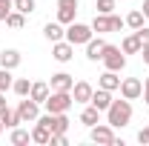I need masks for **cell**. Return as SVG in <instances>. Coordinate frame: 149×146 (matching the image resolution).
Instances as JSON below:
<instances>
[{"mask_svg": "<svg viewBox=\"0 0 149 146\" xmlns=\"http://www.w3.org/2000/svg\"><path fill=\"white\" fill-rule=\"evenodd\" d=\"M106 123L115 129H123V126H129V120H132V100H126V97H120V100H112V106L106 112Z\"/></svg>", "mask_w": 149, "mask_h": 146, "instance_id": "cell-1", "label": "cell"}, {"mask_svg": "<svg viewBox=\"0 0 149 146\" xmlns=\"http://www.w3.org/2000/svg\"><path fill=\"white\" fill-rule=\"evenodd\" d=\"M74 103L72 92H49V97L43 100V106H46V112H52V115H60V112H69Z\"/></svg>", "mask_w": 149, "mask_h": 146, "instance_id": "cell-2", "label": "cell"}, {"mask_svg": "<svg viewBox=\"0 0 149 146\" xmlns=\"http://www.w3.org/2000/svg\"><path fill=\"white\" fill-rule=\"evenodd\" d=\"M89 26H92V32H97V35H109V32H120L126 23L112 12V15H95V20Z\"/></svg>", "mask_w": 149, "mask_h": 146, "instance_id": "cell-3", "label": "cell"}, {"mask_svg": "<svg viewBox=\"0 0 149 146\" xmlns=\"http://www.w3.org/2000/svg\"><path fill=\"white\" fill-rule=\"evenodd\" d=\"M92 37H95V32H92V26H86V23H69L66 26V40L72 46H86Z\"/></svg>", "mask_w": 149, "mask_h": 146, "instance_id": "cell-4", "label": "cell"}, {"mask_svg": "<svg viewBox=\"0 0 149 146\" xmlns=\"http://www.w3.org/2000/svg\"><path fill=\"white\" fill-rule=\"evenodd\" d=\"M100 60H103V66L112 69V72H120V69L126 66V55H123V49H120V46H112V43H106Z\"/></svg>", "mask_w": 149, "mask_h": 146, "instance_id": "cell-5", "label": "cell"}, {"mask_svg": "<svg viewBox=\"0 0 149 146\" xmlns=\"http://www.w3.org/2000/svg\"><path fill=\"white\" fill-rule=\"evenodd\" d=\"M89 138H92V143H103V146H115V140H118L115 126H109V123H95V126H89Z\"/></svg>", "mask_w": 149, "mask_h": 146, "instance_id": "cell-6", "label": "cell"}, {"mask_svg": "<svg viewBox=\"0 0 149 146\" xmlns=\"http://www.w3.org/2000/svg\"><path fill=\"white\" fill-rule=\"evenodd\" d=\"M17 115L23 123H35L37 117H40V103L37 100H32V97H23L17 103Z\"/></svg>", "mask_w": 149, "mask_h": 146, "instance_id": "cell-7", "label": "cell"}, {"mask_svg": "<svg viewBox=\"0 0 149 146\" xmlns=\"http://www.w3.org/2000/svg\"><path fill=\"white\" fill-rule=\"evenodd\" d=\"M74 15H77V0H57V23L69 26L74 23Z\"/></svg>", "mask_w": 149, "mask_h": 146, "instance_id": "cell-8", "label": "cell"}, {"mask_svg": "<svg viewBox=\"0 0 149 146\" xmlns=\"http://www.w3.org/2000/svg\"><path fill=\"white\" fill-rule=\"evenodd\" d=\"M143 95V83L138 80V77H126V80H120V97H126V100H138Z\"/></svg>", "mask_w": 149, "mask_h": 146, "instance_id": "cell-9", "label": "cell"}, {"mask_svg": "<svg viewBox=\"0 0 149 146\" xmlns=\"http://www.w3.org/2000/svg\"><path fill=\"white\" fill-rule=\"evenodd\" d=\"M52 57H55L57 63H69L74 57V46L63 37V40H57V43H52Z\"/></svg>", "mask_w": 149, "mask_h": 146, "instance_id": "cell-10", "label": "cell"}, {"mask_svg": "<svg viewBox=\"0 0 149 146\" xmlns=\"http://www.w3.org/2000/svg\"><path fill=\"white\" fill-rule=\"evenodd\" d=\"M112 100H115V97H112V92H109V89H100V86H97V89L92 92V97H89V103H92L95 109H100V112L109 109Z\"/></svg>", "mask_w": 149, "mask_h": 146, "instance_id": "cell-11", "label": "cell"}, {"mask_svg": "<svg viewBox=\"0 0 149 146\" xmlns=\"http://www.w3.org/2000/svg\"><path fill=\"white\" fill-rule=\"evenodd\" d=\"M55 92H72V86H74V77L69 72H57V74H52V83H49Z\"/></svg>", "mask_w": 149, "mask_h": 146, "instance_id": "cell-12", "label": "cell"}, {"mask_svg": "<svg viewBox=\"0 0 149 146\" xmlns=\"http://www.w3.org/2000/svg\"><path fill=\"white\" fill-rule=\"evenodd\" d=\"M92 86L86 83V80H77L72 86V97H74V103H89V97H92Z\"/></svg>", "mask_w": 149, "mask_h": 146, "instance_id": "cell-13", "label": "cell"}, {"mask_svg": "<svg viewBox=\"0 0 149 146\" xmlns=\"http://www.w3.org/2000/svg\"><path fill=\"white\" fill-rule=\"evenodd\" d=\"M43 37H46V40H49V43H57V40H63V37H66V29H63V23H46V26H43Z\"/></svg>", "mask_w": 149, "mask_h": 146, "instance_id": "cell-14", "label": "cell"}, {"mask_svg": "<svg viewBox=\"0 0 149 146\" xmlns=\"http://www.w3.org/2000/svg\"><path fill=\"white\" fill-rule=\"evenodd\" d=\"M20 60H23V57H20L17 49H3V52H0V66H3V69H17Z\"/></svg>", "mask_w": 149, "mask_h": 146, "instance_id": "cell-15", "label": "cell"}, {"mask_svg": "<svg viewBox=\"0 0 149 146\" xmlns=\"http://www.w3.org/2000/svg\"><path fill=\"white\" fill-rule=\"evenodd\" d=\"M103 49H106V40H103V37H92V40L86 43V57H89V60H100V57H103Z\"/></svg>", "mask_w": 149, "mask_h": 146, "instance_id": "cell-16", "label": "cell"}, {"mask_svg": "<svg viewBox=\"0 0 149 146\" xmlns=\"http://www.w3.org/2000/svg\"><path fill=\"white\" fill-rule=\"evenodd\" d=\"M49 138H52V129L46 126V123H40V120H35V129H32V140L40 146H49Z\"/></svg>", "mask_w": 149, "mask_h": 146, "instance_id": "cell-17", "label": "cell"}, {"mask_svg": "<svg viewBox=\"0 0 149 146\" xmlns=\"http://www.w3.org/2000/svg\"><path fill=\"white\" fill-rule=\"evenodd\" d=\"M97 86H100V89H109V92L120 89V77H118V72H112V69H106V72L100 74V80H97Z\"/></svg>", "mask_w": 149, "mask_h": 146, "instance_id": "cell-18", "label": "cell"}, {"mask_svg": "<svg viewBox=\"0 0 149 146\" xmlns=\"http://www.w3.org/2000/svg\"><path fill=\"white\" fill-rule=\"evenodd\" d=\"M100 115H103L100 109H95L92 103H86V109L80 112V123L83 126H95V123H100Z\"/></svg>", "mask_w": 149, "mask_h": 146, "instance_id": "cell-19", "label": "cell"}, {"mask_svg": "<svg viewBox=\"0 0 149 146\" xmlns=\"http://www.w3.org/2000/svg\"><path fill=\"white\" fill-rule=\"evenodd\" d=\"M120 49H123V55H141L143 43H141V37H138V35H129V37H123Z\"/></svg>", "mask_w": 149, "mask_h": 146, "instance_id": "cell-20", "label": "cell"}, {"mask_svg": "<svg viewBox=\"0 0 149 146\" xmlns=\"http://www.w3.org/2000/svg\"><path fill=\"white\" fill-rule=\"evenodd\" d=\"M0 120H3V126H6V129H15V126L23 123V120H20V115H17V109H9V106L0 112Z\"/></svg>", "mask_w": 149, "mask_h": 146, "instance_id": "cell-21", "label": "cell"}, {"mask_svg": "<svg viewBox=\"0 0 149 146\" xmlns=\"http://www.w3.org/2000/svg\"><path fill=\"white\" fill-rule=\"evenodd\" d=\"M49 92H52V86H49V83H32L29 97H32V100H37V103H43V100L49 97Z\"/></svg>", "mask_w": 149, "mask_h": 146, "instance_id": "cell-22", "label": "cell"}, {"mask_svg": "<svg viewBox=\"0 0 149 146\" xmlns=\"http://www.w3.org/2000/svg\"><path fill=\"white\" fill-rule=\"evenodd\" d=\"M6 26H9V29H15V32H20V29L26 26V15L17 12V9H12V12H9V17H6Z\"/></svg>", "mask_w": 149, "mask_h": 146, "instance_id": "cell-23", "label": "cell"}, {"mask_svg": "<svg viewBox=\"0 0 149 146\" xmlns=\"http://www.w3.org/2000/svg\"><path fill=\"white\" fill-rule=\"evenodd\" d=\"M12 92H15L17 97H29V92H32V80H29V77H17V80L12 83Z\"/></svg>", "mask_w": 149, "mask_h": 146, "instance_id": "cell-24", "label": "cell"}, {"mask_svg": "<svg viewBox=\"0 0 149 146\" xmlns=\"http://www.w3.org/2000/svg\"><path fill=\"white\" fill-rule=\"evenodd\" d=\"M15 146H23V143H29L32 140V132H26V129H20V126H15L12 129V138H9Z\"/></svg>", "mask_w": 149, "mask_h": 146, "instance_id": "cell-25", "label": "cell"}, {"mask_svg": "<svg viewBox=\"0 0 149 146\" xmlns=\"http://www.w3.org/2000/svg\"><path fill=\"white\" fill-rule=\"evenodd\" d=\"M143 20H146V17H143V12H141V9H135V12H129V15H126V20H123V23L135 32V29H141V26H143Z\"/></svg>", "mask_w": 149, "mask_h": 146, "instance_id": "cell-26", "label": "cell"}, {"mask_svg": "<svg viewBox=\"0 0 149 146\" xmlns=\"http://www.w3.org/2000/svg\"><path fill=\"white\" fill-rule=\"evenodd\" d=\"M12 83H15V80H12V69H3V66H0V92H9Z\"/></svg>", "mask_w": 149, "mask_h": 146, "instance_id": "cell-27", "label": "cell"}, {"mask_svg": "<svg viewBox=\"0 0 149 146\" xmlns=\"http://www.w3.org/2000/svg\"><path fill=\"white\" fill-rule=\"evenodd\" d=\"M35 0H15V9H17V12H23V15H32V12H35Z\"/></svg>", "mask_w": 149, "mask_h": 146, "instance_id": "cell-28", "label": "cell"}, {"mask_svg": "<svg viewBox=\"0 0 149 146\" xmlns=\"http://www.w3.org/2000/svg\"><path fill=\"white\" fill-rule=\"evenodd\" d=\"M118 0H97V15H112Z\"/></svg>", "mask_w": 149, "mask_h": 146, "instance_id": "cell-29", "label": "cell"}, {"mask_svg": "<svg viewBox=\"0 0 149 146\" xmlns=\"http://www.w3.org/2000/svg\"><path fill=\"white\" fill-rule=\"evenodd\" d=\"M12 9H15V0H0V23H6Z\"/></svg>", "mask_w": 149, "mask_h": 146, "instance_id": "cell-30", "label": "cell"}, {"mask_svg": "<svg viewBox=\"0 0 149 146\" xmlns=\"http://www.w3.org/2000/svg\"><path fill=\"white\" fill-rule=\"evenodd\" d=\"M69 143V138H66V135H55V132H52V138H49V146H66Z\"/></svg>", "mask_w": 149, "mask_h": 146, "instance_id": "cell-31", "label": "cell"}, {"mask_svg": "<svg viewBox=\"0 0 149 146\" xmlns=\"http://www.w3.org/2000/svg\"><path fill=\"white\" fill-rule=\"evenodd\" d=\"M135 35L141 37V43H143V46H149V26H141V29H135Z\"/></svg>", "mask_w": 149, "mask_h": 146, "instance_id": "cell-32", "label": "cell"}, {"mask_svg": "<svg viewBox=\"0 0 149 146\" xmlns=\"http://www.w3.org/2000/svg\"><path fill=\"white\" fill-rule=\"evenodd\" d=\"M138 143L149 146V126H143V129H141V132H138Z\"/></svg>", "mask_w": 149, "mask_h": 146, "instance_id": "cell-33", "label": "cell"}, {"mask_svg": "<svg viewBox=\"0 0 149 146\" xmlns=\"http://www.w3.org/2000/svg\"><path fill=\"white\" fill-rule=\"evenodd\" d=\"M143 100H146V106H149V77L143 80Z\"/></svg>", "mask_w": 149, "mask_h": 146, "instance_id": "cell-34", "label": "cell"}, {"mask_svg": "<svg viewBox=\"0 0 149 146\" xmlns=\"http://www.w3.org/2000/svg\"><path fill=\"white\" fill-rule=\"evenodd\" d=\"M141 57H143V63L149 66V46H143V49H141Z\"/></svg>", "mask_w": 149, "mask_h": 146, "instance_id": "cell-35", "label": "cell"}, {"mask_svg": "<svg viewBox=\"0 0 149 146\" xmlns=\"http://www.w3.org/2000/svg\"><path fill=\"white\" fill-rule=\"evenodd\" d=\"M141 12H143V17L149 20V0H143V6H141Z\"/></svg>", "mask_w": 149, "mask_h": 146, "instance_id": "cell-36", "label": "cell"}, {"mask_svg": "<svg viewBox=\"0 0 149 146\" xmlns=\"http://www.w3.org/2000/svg\"><path fill=\"white\" fill-rule=\"evenodd\" d=\"M6 109V92H0V112Z\"/></svg>", "mask_w": 149, "mask_h": 146, "instance_id": "cell-37", "label": "cell"}, {"mask_svg": "<svg viewBox=\"0 0 149 146\" xmlns=\"http://www.w3.org/2000/svg\"><path fill=\"white\" fill-rule=\"evenodd\" d=\"M3 129H6V126H3V120H0V132H3Z\"/></svg>", "mask_w": 149, "mask_h": 146, "instance_id": "cell-38", "label": "cell"}]
</instances>
